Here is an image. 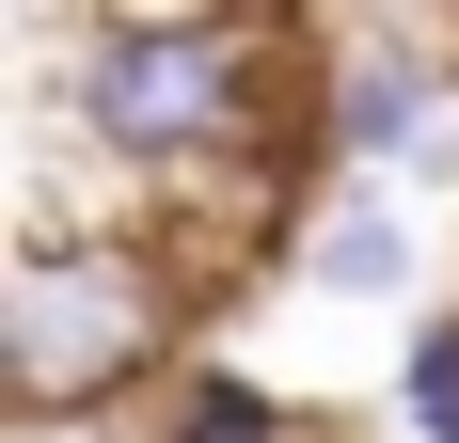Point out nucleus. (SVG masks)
I'll list each match as a JSON object with an SVG mask.
<instances>
[{
	"label": "nucleus",
	"mask_w": 459,
	"mask_h": 443,
	"mask_svg": "<svg viewBox=\"0 0 459 443\" xmlns=\"http://www.w3.org/2000/svg\"><path fill=\"white\" fill-rule=\"evenodd\" d=\"M301 16H80L64 32V111L127 190H206L254 175V143H317V95H254Z\"/></svg>",
	"instance_id": "1"
},
{
	"label": "nucleus",
	"mask_w": 459,
	"mask_h": 443,
	"mask_svg": "<svg viewBox=\"0 0 459 443\" xmlns=\"http://www.w3.org/2000/svg\"><path fill=\"white\" fill-rule=\"evenodd\" d=\"M285 269H301L317 301H412L428 222H412V190H317L301 238H285Z\"/></svg>",
	"instance_id": "4"
},
{
	"label": "nucleus",
	"mask_w": 459,
	"mask_h": 443,
	"mask_svg": "<svg viewBox=\"0 0 459 443\" xmlns=\"http://www.w3.org/2000/svg\"><path fill=\"white\" fill-rule=\"evenodd\" d=\"M444 48L428 16H396V32H349V16H317V175L333 190H396V159H428L444 143Z\"/></svg>",
	"instance_id": "3"
},
{
	"label": "nucleus",
	"mask_w": 459,
	"mask_h": 443,
	"mask_svg": "<svg viewBox=\"0 0 459 443\" xmlns=\"http://www.w3.org/2000/svg\"><path fill=\"white\" fill-rule=\"evenodd\" d=\"M0 364H16V428H80V412H127L143 380H175V285L127 254H95L64 222L16 238V301H0Z\"/></svg>",
	"instance_id": "2"
},
{
	"label": "nucleus",
	"mask_w": 459,
	"mask_h": 443,
	"mask_svg": "<svg viewBox=\"0 0 459 443\" xmlns=\"http://www.w3.org/2000/svg\"><path fill=\"white\" fill-rule=\"evenodd\" d=\"M396 412H412V443H459V301L412 317V349H396Z\"/></svg>",
	"instance_id": "6"
},
{
	"label": "nucleus",
	"mask_w": 459,
	"mask_h": 443,
	"mask_svg": "<svg viewBox=\"0 0 459 443\" xmlns=\"http://www.w3.org/2000/svg\"><path fill=\"white\" fill-rule=\"evenodd\" d=\"M143 443H317V412L285 396V380H254V364L190 349L175 380H159V412H143Z\"/></svg>",
	"instance_id": "5"
}]
</instances>
